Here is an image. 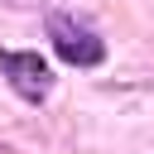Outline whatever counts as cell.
<instances>
[{
	"instance_id": "obj_1",
	"label": "cell",
	"mask_w": 154,
	"mask_h": 154,
	"mask_svg": "<svg viewBox=\"0 0 154 154\" xmlns=\"http://www.w3.org/2000/svg\"><path fill=\"white\" fill-rule=\"evenodd\" d=\"M48 38H53V53L72 67H96L106 58V43L96 38L91 24L82 19H67V14H48Z\"/></svg>"
},
{
	"instance_id": "obj_2",
	"label": "cell",
	"mask_w": 154,
	"mask_h": 154,
	"mask_svg": "<svg viewBox=\"0 0 154 154\" xmlns=\"http://www.w3.org/2000/svg\"><path fill=\"white\" fill-rule=\"evenodd\" d=\"M0 72H5V82H10L24 101H43V96L53 91V67H48L38 53L5 48V53H0Z\"/></svg>"
}]
</instances>
